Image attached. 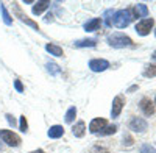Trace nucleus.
Here are the masks:
<instances>
[{
  "label": "nucleus",
  "mask_w": 156,
  "mask_h": 153,
  "mask_svg": "<svg viewBox=\"0 0 156 153\" xmlns=\"http://www.w3.org/2000/svg\"><path fill=\"white\" fill-rule=\"evenodd\" d=\"M109 67V61L103 58H94L89 61V69L92 72H105Z\"/></svg>",
  "instance_id": "obj_6"
},
{
  "label": "nucleus",
  "mask_w": 156,
  "mask_h": 153,
  "mask_svg": "<svg viewBox=\"0 0 156 153\" xmlns=\"http://www.w3.org/2000/svg\"><path fill=\"white\" fill-rule=\"evenodd\" d=\"M5 117H6V120H8V123H9V125H12V126H14V125H16V119H14V117H12V116H11V114H6V116H5Z\"/></svg>",
  "instance_id": "obj_29"
},
{
  "label": "nucleus",
  "mask_w": 156,
  "mask_h": 153,
  "mask_svg": "<svg viewBox=\"0 0 156 153\" xmlns=\"http://www.w3.org/2000/svg\"><path fill=\"white\" fill-rule=\"evenodd\" d=\"M3 150V147H2V142H0V151H2Z\"/></svg>",
  "instance_id": "obj_34"
},
{
  "label": "nucleus",
  "mask_w": 156,
  "mask_h": 153,
  "mask_svg": "<svg viewBox=\"0 0 156 153\" xmlns=\"http://www.w3.org/2000/svg\"><path fill=\"white\" fill-rule=\"evenodd\" d=\"M84 133H86V123H84L83 120L76 122V123L73 125V128H72V134H73L75 137H83Z\"/></svg>",
  "instance_id": "obj_13"
},
{
  "label": "nucleus",
  "mask_w": 156,
  "mask_h": 153,
  "mask_svg": "<svg viewBox=\"0 0 156 153\" xmlns=\"http://www.w3.org/2000/svg\"><path fill=\"white\" fill-rule=\"evenodd\" d=\"M0 141L5 142L9 147H19L20 142H22V139H20L19 134H16L14 131H11V130H0Z\"/></svg>",
  "instance_id": "obj_3"
},
{
  "label": "nucleus",
  "mask_w": 156,
  "mask_h": 153,
  "mask_svg": "<svg viewBox=\"0 0 156 153\" xmlns=\"http://www.w3.org/2000/svg\"><path fill=\"white\" fill-rule=\"evenodd\" d=\"M97 44L95 39H83V41H76L73 45L75 47H94Z\"/></svg>",
  "instance_id": "obj_20"
},
{
  "label": "nucleus",
  "mask_w": 156,
  "mask_h": 153,
  "mask_svg": "<svg viewBox=\"0 0 156 153\" xmlns=\"http://www.w3.org/2000/svg\"><path fill=\"white\" fill-rule=\"evenodd\" d=\"M139 108H140V111L145 114L147 117H150V116H153L154 114V105H153V101L148 98V97H142L140 98V101H139Z\"/></svg>",
  "instance_id": "obj_7"
},
{
  "label": "nucleus",
  "mask_w": 156,
  "mask_h": 153,
  "mask_svg": "<svg viewBox=\"0 0 156 153\" xmlns=\"http://www.w3.org/2000/svg\"><path fill=\"white\" fill-rule=\"evenodd\" d=\"M128 126H129V130H133L136 133H144L148 128V123L142 117H131V120L128 122Z\"/></svg>",
  "instance_id": "obj_5"
},
{
  "label": "nucleus",
  "mask_w": 156,
  "mask_h": 153,
  "mask_svg": "<svg viewBox=\"0 0 156 153\" xmlns=\"http://www.w3.org/2000/svg\"><path fill=\"white\" fill-rule=\"evenodd\" d=\"M115 131H117V126H115V125H106L105 128H103V130L100 131V134L108 136V134H114Z\"/></svg>",
  "instance_id": "obj_21"
},
{
  "label": "nucleus",
  "mask_w": 156,
  "mask_h": 153,
  "mask_svg": "<svg viewBox=\"0 0 156 153\" xmlns=\"http://www.w3.org/2000/svg\"><path fill=\"white\" fill-rule=\"evenodd\" d=\"M12 5H14V11H16V16H17V17H19V19L22 20V22H25L27 25H30V27H33V28H34L36 31H39V27H37V23H36V22H33L31 19H28L27 16H25L23 12L20 11V8H19V5H17V3H12Z\"/></svg>",
  "instance_id": "obj_11"
},
{
  "label": "nucleus",
  "mask_w": 156,
  "mask_h": 153,
  "mask_svg": "<svg viewBox=\"0 0 156 153\" xmlns=\"http://www.w3.org/2000/svg\"><path fill=\"white\" fill-rule=\"evenodd\" d=\"M133 137L131 136H129V134H125L123 136V145H133Z\"/></svg>",
  "instance_id": "obj_28"
},
{
  "label": "nucleus",
  "mask_w": 156,
  "mask_h": 153,
  "mask_svg": "<svg viewBox=\"0 0 156 153\" xmlns=\"http://www.w3.org/2000/svg\"><path fill=\"white\" fill-rule=\"evenodd\" d=\"M105 126H106V119L95 117V119L90 120V123H89V131L92 134H97V133H100L103 128H105Z\"/></svg>",
  "instance_id": "obj_9"
},
{
  "label": "nucleus",
  "mask_w": 156,
  "mask_h": 153,
  "mask_svg": "<svg viewBox=\"0 0 156 153\" xmlns=\"http://www.w3.org/2000/svg\"><path fill=\"white\" fill-rule=\"evenodd\" d=\"M45 50L50 53V55H53V56H62L64 52H62V48L56 44H47L45 45Z\"/></svg>",
  "instance_id": "obj_15"
},
{
  "label": "nucleus",
  "mask_w": 156,
  "mask_h": 153,
  "mask_svg": "<svg viewBox=\"0 0 156 153\" xmlns=\"http://www.w3.org/2000/svg\"><path fill=\"white\" fill-rule=\"evenodd\" d=\"M0 11H2V16H3V22H5L6 25H11V23H12V19H11L9 12L6 11V6H5L3 3H0Z\"/></svg>",
  "instance_id": "obj_19"
},
{
  "label": "nucleus",
  "mask_w": 156,
  "mask_h": 153,
  "mask_svg": "<svg viewBox=\"0 0 156 153\" xmlns=\"http://www.w3.org/2000/svg\"><path fill=\"white\" fill-rule=\"evenodd\" d=\"M153 25H154V20L151 17H147V19H144V20H140V22L136 23V31L140 36H147L153 30Z\"/></svg>",
  "instance_id": "obj_4"
},
{
  "label": "nucleus",
  "mask_w": 156,
  "mask_h": 153,
  "mask_svg": "<svg viewBox=\"0 0 156 153\" xmlns=\"http://www.w3.org/2000/svg\"><path fill=\"white\" fill-rule=\"evenodd\" d=\"M112 16H114V11L112 9H108L105 12V17H106V25L108 27H112Z\"/></svg>",
  "instance_id": "obj_25"
},
{
  "label": "nucleus",
  "mask_w": 156,
  "mask_h": 153,
  "mask_svg": "<svg viewBox=\"0 0 156 153\" xmlns=\"http://www.w3.org/2000/svg\"><path fill=\"white\" fill-rule=\"evenodd\" d=\"M47 134H48L50 139H59L64 134V128L61 125H53V126H50V128H48Z\"/></svg>",
  "instance_id": "obj_12"
},
{
  "label": "nucleus",
  "mask_w": 156,
  "mask_h": 153,
  "mask_svg": "<svg viewBox=\"0 0 156 153\" xmlns=\"http://www.w3.org/2000/svg\"><path fill=\"white\" fill-rule=\"evenodd\" d=\"M140 153H156V150L150 144H144V145L140 147Z\"/></svg>",
  "instance_id": "obj_26"
},
{
  "label": "nucleus",
  "mask_w": 156,
  "mask_h": 153,
  "mask_svg": "<svg viewBox=\"0 0 156 153\" xmlns=\"http://www.w3.org/2000/svg\"><path fill=\"white\" fill-rule=\"evenodd\" d=\"M123 105H125V100H123L122 95L114 97L112 106H111V117H119L120 112H122V109H123Z\"/></svg>",
  "instance_id": "obj_8"
},
{
  "label": "nucleus",
  "mask_w": 156,
  "mask_h": 153,
  "mask_svg": "<svg viewBox=\"0 0 156 153\" xmlns=\"http://www.w3.org/2000/svg\"><path fill=\"white\" fill-rule=\"evenodd\" d=\"M151 56H153V59H156V50L153 52V55H151Z\"/></svg>",
  "instance_id": "obj_33"
},
{
  "label": "nucleus",
  "mask_w": 156,
  "mask_h": 153,
  "mask_svg": "<svg viewBox=\"0 0 156 153\" xmlns=\"http://www.w3.org/2000/svg\"><path fill=\"white\" fill-rule=\"evenodd\" d=\"M14 87H16L17 92H23V91H25V89H23V84H22L20 80H14Z\"/></svg>",
  "instance_id": "obj_27"
},
{
  "label": "nucleus",
  "mask_w": 156,
  "mask_h": 153,
  "mask_svg": "<svg viewBox=\"0 0 156 153\" xmlns=\"http://www.w3.org/2000/svg\"><path fill=\"white\" fill-rule=\"evenodd\" d=\"M131 11V16L133 19H137V17H147L148 16V8L145 3H137L133 6V9H129Z\"/></svg>",
  "instance_id": "obj_10"
},
{
  "label": "nucleus",
  "mask_w": 156,
  "mask_h": 153,
  "mask_svg": "<svg viewBox=\"0 0 156 153\" xmlns=\"http://www.w3.org/2000/svg\"><path fill=\"white\" fill-rule=\"evenodd\" d=\"M19 126H20V131H27L28 130V122H27V117L25 116H20V122H19Z\"/></svg>",
  "instance_id": "obj_24"
},
{
  "label": "nucleus",
  "mask_w": 156,
  "mask_h": 153,
  "mask_svg": "<svg viewBox=\"0 0 156 153\" xmlns=\"http://www.w3.org/2000/svg\"><path fill=\"white\" fill-rule=\"evenodd\" d=\"M75 117H76V108L75 106H70L69 109H67V112H66V122L67 123H72L73 120H75Z\"/></svg>",
  "instance_id": "obj_18"
},
{
  "label": "nucleus",
  "mask_w": 156,
  "mask_h": 153,
  "mask_svg": "<svg viewBox=\"0 0 156 153\" xmlns=\"http://www.w3.org/2000/svg\"><path fill=\"white\" fill-rule=\"evenodd\" d=\"M144 76H147V78H153V76H156V64H148V66H145V69H144Z\"/></svg>",
  "instance_id": "obj_17"
},
{
  "label": "nucleus",
  "mask_w": 156,
  "mask_h": 153,
  "mask_svg": "<svg viewBox=\"0 0 156 153\" xmlns=\"http://www.w3.org/2000/svg\"><path fill=\"white\" fill-rule=\"evenodd\" d=\"M154 36H156V30H154Z\"/></svg>",
  "instance_id": "obj_35"
},
{
  "label": "nucleus",
  "mask_w": 156,
  "mask_h": 153,
  "mask_svg": "<svg viewBox=\"0 0 156 153\" xmlns=\"http://www.w3.org/2000/svg\"><path fill=\"white\" fill-rule=\"evenodd\" d=\"M53 20V14H47L45 16V22H51Z\"/></svg>",
  "instance_id": "obj_30"
},
{
  "label": "nucleus",
  "mask_w": 156,
  "mask_h": 153,
  "mask_svg": "<svg viewBox=\"0 0 156 153\" xmlns=\"http://www.w3.org/2000/svg\"><path fill=\"white\" fill-rule=\"evenodd\" d=\"M100 27H101V19H98V17H94V19H90V20H87L84 23V30L86 31H95Z\"/></svg>",
  "instance_id": "obj_14"
},
{
  "label": "nucleus",
  "mask_w": 156,
  "mask_h": 153,
  "mask_svg": "<svg viewBox=\"0 0 156 153\" xmlns=\"http://www.w3.org/2000/svg\"><path fill=\"white\" fill-rule=\"evenodd\" d=\"M47 70L53 75H58L59 73V66L55 64V62H47Z\"/></svg>",
  "instance_id": "obj_22"
},
{
  "label": "nucleus",
  "mask_w": 156,
  "mask_h": 153,
  "mask_svg": "<svg viewBox=\"0 0 156 153\" xmlns=\"http://www.w3.org/2000/svg\"><path fill=\"white\" fill-rule=\"evenodd\" d=\"M30 153H45L42 148H37V150H33V151H30Z\"/></svg>",
  "instance_id": "obj_31"
},
{
  "label": "nucleus",
  "mask_w": 156,
  "mask_h": 153,
  "mask_svg": "<svg viewBox=\"0 0 156 153\" xmlns=\"http://www.w3.org/2000/svg\"><path fill=\"white\" fill-rule=\"evenodd\" d=\"M47 8H48V2H36L34 6H33V14H34V16L41 14V12H42L44 9H47Z\"/></svg>",
  "instance_id": "obj_16"
},
{
  "label": "nucleus",
  "mask_w": 156,
  "mask_h": 153,
  "mask_svg": "<svg viewBox=\"0 0 156 153\" xmlns=\"http://www.w3.org/2000/svg\"><path fill=\"white\" fill-rule=\"evenodd\" d=\"M90 153H109V150L106 147H103V145H94L92 148H90Z\"/></svg>",
  "instance_id": "obj_23"
},
{
  "label": "nucleus",
  "mask_w": 156,
  "mask_h": 153,
  "mask_svg": "<svg viewBox=\"0 0 156 153\" xmlns=\"http://www.w3.org/2000/svg\"><path fill=\"white\" fill-rule=\"evenodd\" d=\"M134 89H137V86H131V87H129V89H128V92H133V91H134Z\"/></svg>",
  "instance_id": "obj_32"
},
{
  "label": "nucleus",
  "mask_w": 156,
  "mask_h": 153,
  "mask_svg": "<svg viewBox=\"0 0 156 153\" xmlns=\"http://www.w3.org/2000/svg\"><path fill=\"white\" fill-rule=\"evenodd\" d=\"M154 105H156V100H154Z\"/></svg>",
  "instance_id": "obj_36"
},
{
  "label": "nucleus",
  "mask_w": 156,
  "mask_h": 153,
  "mask_svg": "<svg viewBox=\"0 0 156 153\" xmlns=\"http://www.w3.org/2000/svg\"><path fill=\"white\" fill-rule=\"evenodd\" d=\"M131 20H133V16H131V11H129V9H119V11H114L112 25H115L117 28H126Z\"/></svg>",
  "instance_id": "obj_2"
},
{
  "label": "nucleus",
  "mask_w": 156,
  "mask_h": 153,
  "mask_svg": "<svg viewBox=\"0 0 156 153\" xmlns=\"http://www.w3.org/2000/svg\"><path fill=\"white\" fill-rule=\"evenodd\" d=\"M108 44L114 48H123V47H131L133 39L123 33H112L108 36Z\"/></svg>",
  "instance_id": "obj_1"
}]
</instances>
